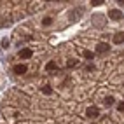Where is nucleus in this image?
<instances>
[{
    "label": "nucleus",
    "mask_w": 124,
    "mask_h": 124,
    "mask_svg": "<svg viewBox=\"0 0 124 124\" xmlns=\"http://www.w3.org/2000/svg\"><path fill=\"white\" fill-rule=\"evenodd\" d=\"M56 68H58V65H56L54 61H49V63L46 65V70H47V72H49V70H56Z\"/></svg>",
    "instance_id": "nucleus-7"
},
{
    "label": "nucleus",
    "mask_w": 124,
    "mask_h": 124,
    "mask_svg": "<svg viewBox=\"0 0 124 124\" xmlns=\"http://www.w3.org/2000/svg\"><path fill=\"white\" fill-rule=\"evenodd\" d=\"M75 65H77V60H68V61H67V67H68V68H73Z\"/></svg>",
    "instance_id": "nucleus-8"
},
{
    "label": "nucleus",
    "mask_w": 124,
    "mask_h": 124,
    "mask_svg": "<svg viewBox=\"0 0 124 124\" xmlns=\"http://www.w3.org/2000/svg\"><path fill=\"white\" fill-rule=\"evenodd\" d=\"M119 4H121V5H122V7H124V0H122V2H119Z\"/></svg>",
    "instance_id": "nucleus-15"
},
{
    "label": "nucleus",
    "mask_w": 124,
    "mask_h": 124,
    "mask_svg": "<svg viewBox=\"0 0 124 124\" xmlns=\"http://www.w3.org/2000/svg\"><path fill=\"white\" fill-rule=\"evenodd\" d=\"M119 110H121V112H124V101H121V103H119Z\"/></svg>",
    "instance_id": "nucleus-14"
},
{
    "label": "nucleus",
    "mask_w": 124,
    "mask_h": 124,
    "mask_svg": "<svg viewBox=\"0 0 124 124\" xmlns=\"http://www.w3.org/2000/svg\"><path fill=\"white\" fill-rule=\"evenodd\" d=\"M114 42L115 44H122L124 42V31H119V33L114 35Z\"/></svg>",
    "instance_id": "nucleus-6"
},
{
    "label": "nucleus",
    "mask_w": 124,
    "mask_h": 124,
    "mask_svg": "<svg viewBox=\"0 0 124 124\" xmlns=\"http://www.w3.org/2000/svg\"><path fill=\"white\" fill-rule=\"evenodd\" d=\"M101 4H105V0H91V5H101Z\"/></svg>",
    "instance_id": "nucleus-12"
},
{
    "label": "nucleus",
    "mask_w": 124,
    "mask_h": 124,
    "mask_svg": "<svg viewBox=\"0 0 124 124\" xmlns=\"http://www.w3.org/2000/svg\"><path fill=\"white\" fill-rule=\"evenodd\" d=\"M51 23H53V19H51V18H46V19L42 21V24H44V26H47V24H51Z\"/></svg>",
    "instance_id": "nucleus-13"
},
{
    "label": "nucleus",
    "mask_w": 124,
    "mask_h": 124,
    "mask_svg": "<svg viewBox=\"0 0 124 124\" xmlns=\"http://www.w3.org/2000/svg\"><path fill=\"white\" fill-rule=\"evenodd\" d=\"M42 93H44V94H51V93H53V89L49 87V86H44V87H42Z\"/></svg>",
    "instance_id": "nucleus-10"
},
{
    "label": "nucleus",
    "mask_w": 124,
    "mask_h": 124,
    "mask_svg": "<svg viewBox=\"0 0 124 124\" xmlns=\"http://www.w3.org/2000/svg\"><path fill=\"white\" fill-rule=\"evenodd\" d=\"M112 103H114V98H112V96H107V98H105V105H107V107H110Z\"/></svg>",
    "instance_id": "nucleus-9"
},
{
    "label": "nucleus",
    "mask_w": 124,
    "mask_h": 124,
    "mask_svg": "<svg viewBox=\"0 0 124 124\" xmlns=\"http://www.w3.org/2000/svg\"><path fill=\"white\" fill-rule=\"evenodd\" d=\"M31 49H28V47H24V49H21L19 51V58H23V60H28V58H31Z\"/></svg>",
    "instance_id": "nucleus-4"
},
{
    "label": "nucleus",
    "mask_w": 124,
    "mask_h": 124,
    "mask_svg": "<svg viewBox=\"0 0 124 124\" xmlns=\"http://www.w3.org/2000/svg\"><path fill=\"white\" fill-rule=\"evenodd\" d=\"M12 70H14V73H18V75H21V73H26V65H16Z\"/></svg>",
    "instance_id": "nucleus-5"
},
{
    "label": "nucleus",
    "mask_w": 124,
    "mask_h": 124,
    "mask_svg": "<svg viewBox=\"0 0 124 124\" xmlns=\"http://www.w3.org/2000/svg\"><path fill=\"white\" fill-rule=\"evenodd\" d=\"M86 115H87L89 119H96L98 115H100V110H98L96 107H89V108L86 110Z\"/></svg>",
    "instance_id": "nucleus-1"
},
{
    "label": "nucleus",
    "mask_w": 124,
    "mask_h": 124,
    "mask_svg": "<svg viewBox=\"0 0 124 124\" xmlns=\"http://www.w3.org/2000/svg\"><path fill=\"white\" fill-rule=\"evenodd\" d=\"M108 49H110L108 44H107V42H101V44H98V46H96V53H98V54H103V53L108 51Z\"/></svg>",
    "instance_id": "nucleus-3"
},
{
    "label": "nucleus",
    "mask_w": 124,
    "mask_h": 124,
    "mask_svg": "<svg viewBox=\"0 0 124 124\" xmlns=\"http://www.w3.org/2000/svg\"><path fill=\"white\" fill-rule=\"evenodd\" d=\"M108 18L119 21V19H122V12H121L119 9H110V11H108Z\"/></svg>",
    "instance_id": "nucleus-2"
},
{
    "label": "nucleus",
    "mask_w": 124,
    "mask_h": 124,
    "mask_svg": "<svg viewBox=\"0 0 124 124\" xmlns=\"http://www.w3.org/2000/svg\"><path fill=\"white\" fill-rule=\"evenodd\" d=\"M82 54H84V58H87V60H93V53H91V51H84V53H82Z\"/></svg>",
    "instance_id": "nucleus-11"
}]
</instances>
